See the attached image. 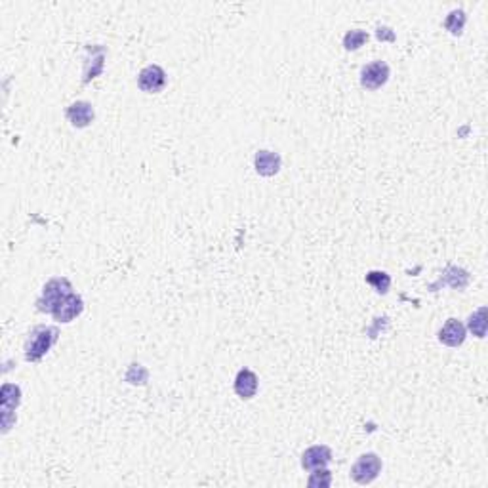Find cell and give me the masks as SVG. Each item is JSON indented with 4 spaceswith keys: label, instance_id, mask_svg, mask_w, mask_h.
<instances>
[{
    "label": "cell",
    "instance_id": "obj_1",
    "mask_svg": "<svg viewBox=\"0 0 488 488\" xmlns=\"http://www.w3.org/2000/svg\"><path fill=\"white\" fill-rule=\"evenodd\" d=\"M60 330L55 326L38 325L29 332L27 342H25V359L29 362H38L58 342Z\"/></svg>",
    "mask_w": 488,
    "mask_h": 488
},
{
    "label": "cell",
    "instance_id": "obj_2",
    "mask_svg": "<svg viewBox=\"0 0 488 488\" xmlns=\"http://www.w3.org/2000/svg\"><path fill=\"white\" fill-rule=\"evenodd\" d=\"M71 292H72V284L69 278H65V277L50 278L48 283L44 284L40 298L36 300V309H38L40 313L52 315V311L58 308V303H60L65 295L71 294Z\"/></svg>",
    "mask_w": 488,
    "mask_h": 488
},
{
    "label": "cell",
    "instance_id": "obj_3",
    "mask_svg": "<svg viewBox=\"0 0 488 488\" xmlns=\"http://www.w3.org/2000/svg\"><path fill=\"white\" fill-rule=\"evenodd\" d=\"M381 473V458L378 454L367 452L357 458V462L351 465V479L359 484H370Z\"/></svg>",
    "mask_w": 488,
    "mask_h": 488
},
{
    "label": "cell",
    "instance_id": "obj_4",
    "mask_svg": "<svg viewBox=\"0 0 488 488\" xmlns=\"http://www.w3.org/2000/svg\"><path fill=\"white\" fill-rule=\"evenodd\" d=\"M389 65L386 61L376 60L372 63H368L361 69V86L367 88V90H380L381 86H386V82L389 80Z\"/></svg>",
    "mask_w": 488,
    "mask_h": 488
},
{
    "label": "cell",
    "instance_id": "obj_5",
    "mask_svg": "<svg viewBox=\"0 0 488 488\" xmlns=\"http://www.w3.org/2000/svg\"><path fill=\"white\" fill-rule=\"evenodd\" d=\"M82 311H85V300H82V295L77 294V292H71V294L65 295V298L58 303V308L52 311V317H54V320L61 322V325H67V322H72L77 317H80Z\"/></svg>",
    "mask_w": 488,
    "mask_h": 488
},
{
    "label": "cell",
    "instance_id": "obj_6",
    "mask_svg": "<svg viewBox=\"0 0 488 488\" xmlns=\"http://www.w3.org/2000/svg\"><path fill=\"white\" fill-rule=\"evenodd\" d=\"M138 86L145 94H158L166 86V72L163 67L155 65V63L143 67L138 75Z\"/></svg>",
    "mask_w": 488,
    "mask_h": 488
},
{
    "label": "cell",
    "instance_id": "obj_7",
    "mask_svg": "<svg viewBox=\"0 0 488 488\" xmlns=\"http://www.w3.org/2000/svg\"><path fill=\"white\" fill-rule=\"evenodd\" d=\"M86 61H85V77H82V85H88L92 80L99 77L105 67V48L96 44V46H86Z\"/></svg>",
    "mask_w": 488,
    "mask_h": 488
},
{
    "label": "cell",
    "instance_id": "obj_8",
    "mask_svg": "<svg viewBox=\"0 0 488 488\" xmlns=\"http://www.w3.org/2000/svg\"><path fill=\"white\" fill-rule=\"evenodd\" d=\"M332 462V450L330 446L326 445H315L309 446L308 450L302 454V467L305 471H315Z\"/></svg>",
    "mask_w": 488,
    "mask_h": 488
},
{
    "label": "cell",
    "instance_id": "obj_9",
    "mask_svg": "<svg viewBox=\"0 0 488 488\" xmlns=\"http://www.w3.org/2000/svg\"><path fill=\"white\" fill-rule=\"evenodd\" d=\"M65 116L67 121L71 122V126L86 128L90 126L92 121H94L96 111H94V105L90 102H75L67 107Z\"/></svg>",
    "mask_w": 488,
    "mask_h": 488
},
{
    "label": "cell",
    "instance_id": "obj_10",
    "mask_svg": "<svg viewBox=\"0 0 488 488\" xmlns=\"http://www.w3.org/2000/svg\"><path fill=\"white\" fill-rule=\"evenodd\" d=\"M467 337V328L462 325V320L448 319L439 330V342L448 347H460Z\"/></svg>",
    "mask_w": 488,
    "mask_h": 488
},
{
    "label": "cell",
    "instance_id": "obj_11",
    "mask_svg": "<svg viewBox=\"0 0 488 488\" xmlns=\"http://www.w3.org/2000/svg\"><path fill=\"white\" fill-rule=\"evenodd\" d=\"M259 387L258 376L250 368H241L239 374L235 376V393L242 401H250V398L256 397Z\"/></svg>",
    "mask_w": 488,
    "mask_h": 488
},
{
    "label": "cell",
    "instance_id": "obj_12",
    "mask_svg": "<svg viewBox=\"0 0 488 488\" xmlns=\"http://www.w3.org/2000/svg\"><path fill=\"white\" fill-rule=\"evenodd\" d=\"M281 164H283V158H281V155L275 151H266V149H261V151L256 153V157H254V168H256V172H258L259 175H264V178L277 175L278 170H281Z\"/></svg>",
    "mask_w": 488,
    "mask_h": 488
},
{
    "label": "cell",
    "instance_id": "obj_13",
    "mask_svg": "<svg viewBox=\"0 0 488 488\" xmlns=\"http://www.w3.org/2000/svg\"><path fill=\"white\" fill-rule=\"evenodd\" d=\"M467 283H470V273L465 271V269H462V267L450 266L445 271V275L440 277L439 283L433 284V288H439L440 284H443V286H445V284H450L452 288L462 290L467 286Z\"/></svg>",
    "mask_w": 488,
    "mask_h": 488
},
{
    "label": "cell",
    "instance_id": "obj_14",
    "mask_svg": "<svg viewBox=\"0 0 488 488\" xmlns=\"http://www.w3.org/2000/svg\"><path fill=\"white\" fill-rule=\"evenodd\" d=\"M0 406L2 412H13L21 403V389L13 384H4L2 386V393H0Z\"/></svg>",
    "mask_w": 488,
    "mask_h": 488
},
{
    "label": "cell",
    "instance_id": "obj_15",
    "mask_svg": "<svg viewBox=\"0 0 488 488\" xmlns=\"http://www.w3.org/2000/svg\"><path fill=\"white\" fill-rule=\"evenodd\" d=\"M487 308L482 305L475 311V313L470 315L467 319V330L477 337H484L487 336Z\"/></svg>",
    "mask_w": 488,
    "mask_h": 488
},
{
    "label": "cell",
    "instance_id": "obj_16",
    "mask_svg": "<svg viewBox=\"0 0 488 488\" xmlns=\"http://www.w3.org/2000/svg\"><path fill=\"white\" fill-rule=\"evenodd\" d=\"M367 283L372 286L378 294H387L389 286H391V277L386 271H368Z\"/></svg>",
    "mask_w": 488,
    "mask_h": 488
},
{
    "label": "cell",
    "instance_id": "obj_17",
    "mask_svg": "<svg viewBox=\"0 0 488 488\" xmlns=\"http://www.w3.org/2000/svg\"><path fill=\"white\" fill-rule=\"evenodd\" d=\"M465 19L467 18H465V12L462 10V8H458V10H452V12L446 16L445 27L450 31L454 36H460L462 35V31H464Z\"/></svg>",
    "mask_w": 488,
    "mask_h": 488
},
{
    "label": "cell",
    "instance_id": "obj_18",
    "mask_svg": "<svg viewBox=\"0 0 488 488\" xmlns=\"http://www.w3.org/2000/svg\"><path fill=\"white\" fill-rule=\"evenodd\" d=\"M368 40V33L362 29H351L345 33L344 36V48L353 52V50H359L362 44Z\"/></svg>",
    "mask_w": 488,
    "mask_h": 488
},
{
    "label": "cell",
    "instance_id": "obj_19",
    "mask_svg": "<svg viewBox=\"0 0 488 488\" xmlns=\"http://www.w3.org/2000/svg\"><path fill=\"white\" fill-rule=\"evenodd\" d=\"M308 484L311 488H328L332 484L330 471L326 470V467H320V470L311 471V477H309Z\"/></svg>",
    "mask_w": 488,
    "mask_h": 488
},
{
    "label": "cell",
    "instance_id": "obj_20",
    "mask_svg": "<svg viewBox=\"0 0 488 488\" xmlns=\"http://www.w3.org/2000/svg\"><path fill=\"white\" fill-rule=\"evenodd\" d=\"M387 33H391V29H387V27H380V29H378V38H380V40H384ZM387 38H389V40H393V38H395V35H389Z\"/></svg>",
    "mask_w": 488,
    "mask_h": 488
}]
</instances>
